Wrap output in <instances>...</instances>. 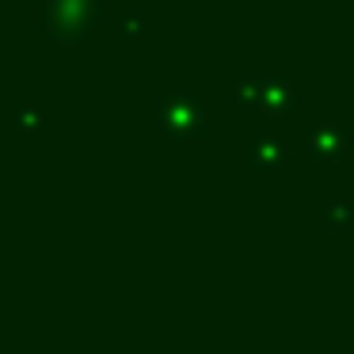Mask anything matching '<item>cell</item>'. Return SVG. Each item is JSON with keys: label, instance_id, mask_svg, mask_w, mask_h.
<instances>
[{"label": "cell", "instance_id": "obj_4", "mask_svg": "<svg viewBox=\"0 0 354 354\" xmlns=\"http://www.w3.org/2000/svg\"><path fill=\"white\" fill-rule=\"evenodd\" d=\"M351 153V133L335 122H320L308 130V156L320 164H339Z\"/></svg>", "mask_w": 354, "mask_h": 354}, {"label": "cell", "instance_id": "obj_3", "mask_svg": "<svg viewBox=\"0 0 354 354\" xmlns=\"http://www.w3.org/2000/svg\"><path fill=\"white\" fill-rule=\"evenodd\" d=\"M240 156H244V164L255 171V176H274V171H282L286 164L293 160V149L286 145L278 133L267 130V133H259L255 141H248Z\"/></svg>", "mask_w": 354, "mask_h": 354}, {"label": "cell", "instance_id": "obj_2", "mask_svg": "<svg viewBox=\"0 0 354 354\" xmlns=\"http://www.w3.org/2000/svg\"><path fill=\"white\" fill-rule=\"evenodd\" d=\"M153 126L171 141H202L206 138V103L187 92H168L153 100Z\"/></svg>", "mask_w": 354, "mask_h": 354}, {"label": "cell", "instance_id": "obj_6", "mask_svg": "<svg viewBox=\"0 0 354 354\" xmlns=\"http://www.w3.org/2000/svg\"><path fill=\"white\" fill-rule=\"evenodd\" d=\"M324 225L331 232H354V202L351 198H331L324 206Z\"/></svg>", "mask_w": 354, "mask_h": 354}, {"label": "cell", "instance_id": "obj_9", "mask_svg": "<svg viewBox=\"0 0 354 354\" xmlns=\"http://www.w3.org/2000/svg\"><path fill=\"white\" fill-rule=\"evenodd\" d=\"M255 100H259V77H244L236 84V103L244 111H255Z\"/></svg>", "mask_w": 354, "mask_h": 354}, {"label": "cell", "instance_id": "obj_5", "mask_svg": "<svg viewBox=\"0 0 354 354\" xmlns=\"http://www.w3.org/2000/svg\"><path fill=\"white\" fill-rule=\"evenodd\" d=\"M297 107V88L293 80L286 77H263L259 80V100H255V111L267 118H282V115H293Z\"/></svg>", "mask_w": 354, "mask_h": 354}, {"label": "cell", "instance_id": "obj_7", "mask_svg": "<svg viewBox=\"0 0 354 354\" xmlns=\"http://www.w3.org/2000/svg\"><path fill=\"white\" fill-rule=\"evenodd\" d=\"M115 35H118V42H141V39L153 35V27H149V19L141 16V12H122Z\"/></svg>", "mask_w": 354, "mask_h": 354}, {"label": "cell", "instance_id": "obj_1", "mask_svg": "<svg viewBox=\"0 0 354 354\" xmlns=\"http://www.w3.org/2000/svg\"><path fill=\"white\" fill-rule=\"evenodd\" d=\"M103 0H46L42 27L57 46H80L95 35Z\"/></svg>", "mask_w": 354, "mask_h": 354}, {"label": "cell", "instance_id": "obj_8", "mask_svg": "<svg viewBox=\"0 0 354 354\" xmlns=\"http://www.w3.org/2000/svg\"><path fill=\"white\" fill-rule=\"evenodd\" d=\"M12 126H16L24 138H31V133H39L42 126H46V118H42V111H35V107H24V111H16V118H12Z\"/></svg>", "mask_w": 354, "mask_h": 354}]
</instances>
